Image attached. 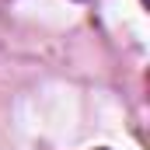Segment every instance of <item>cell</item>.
Segmentation results:
<instances>
[]
</instances>
